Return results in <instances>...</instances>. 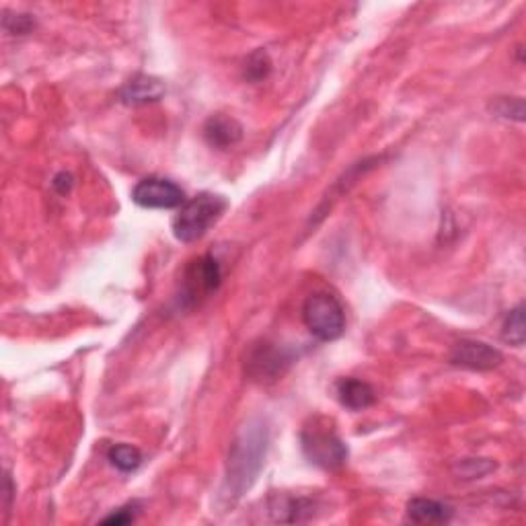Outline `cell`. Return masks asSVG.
<instances>
[{"label": "cell", "mask_w": 526, "mask_h": 526, "mask_svg": "<svg viewBox=\"0 0 526 526\" xmlns=\"http://www.w3.org/2000/svg\"><path fill=\"white\" fill-rule=\"evenodd\" d=\"M268 451V428L262 422H249L231 446L226 463L225 492L231 500L241 498L255 483Z\"/></svg>", "instance_id": "1"}, {"label": "cell", "mask_w": 526, "mask_h": 526, "mask_svg": "<svg viewBox=\"0 0 526 526\" xmlns=\"http://www.w3.org/2000/svg\"><path fill=\"white\" fill-rule=\"evenodd\" d=\"M228 208L225 196L202 192L181 206L173 218V234L181 243L200 241Z\"/></svg>", "instance_id": "2"}, {"label": "cell", "mask_w": 526, "mask_h": 526, "mask_svg": "<svg viewBox=\"0 0 526 526\" xmlns=\"http://www.w3.org/2000/svg\"><path fill=\"white\" fill-rule=\"evenodd\" d=\"M302 321L321 341L340 340L346 331V312L333 294L315 292L304 301Z\"/></svg>", "instance_id": "3"}, {"label": "cell", "mask_w": 526, "mask_h": 526, "mask_svg": "<svg viewBox=\"0 0 526 526\" xmlns=\"http://www.w3.org/2000/svg\"><path fill=\"white\" fill-rule=\"evenodd\" d=\"M220 282H223V272H220V265L215 257L202 255L194 259L186 268L181 280V304L196 307L200 301L208 299L212 292L218 291Z\"/></svg>", "instance_id": "4"}, {"label": "cell", "mask_w": 526, "mask_h": 526, "mask_svg": "<svg viewBox=\"0 0 526 526\" xmlns=\"http://www.w3.org/2000/svg\"><path fill=\"white\" fill-rule=\"evenodd\" d=\"M301 445L304 456L315 467L331 471L340 469L348 461V446L333 430L312 426V428L302 430Z\"/></svg>", "instance_id": "5"}, {"label": "cell", "mask_w": 526, "mask_h": 526, "mask_svg": "<svg viewBox=\"0 0 526 526\" xmlns=\"http://www.w3.org/2000/svg\"><path fill=\"white\" fill-rule=\"evenodd\" d=\"M132 200L140 208L150 210H173L186 204V194L171 179L163 177H144L132 189Z\"/></svg>", "instance_id": "6"}, {"label": "cell", "mask_w": 526, "mask_h": 526, "mask_svg": "<svg viewBox=\"0 0 526 526\" xmlns=\"http://www.w3.org/2000/svg\"><path fill=\"white\" fill-rule=\"evenodd\" d=\"M502 360H504V358H502L500 349L475 340L459 341V344H454L451 352V364L479 372L498 368Z\"/></svg>", "instance_id": "7"}, {"label": "cell", "mask_w": 526, "mask_h": 526, "mask_svg": "<svg viewBox=\"0 0 526 526\" xmlns=\"http://www.w3.org/2000/svg\"><path fill=\"white\" fill-rule=\"evenodd\" d=\"M288 364H291V358L282 349L273 348L272 344H262L251 349L247 358V375L253 380H276Z\"/></svg>", "instance_id": "8"}, {"label": "cell", "mask_w": 526, "mask_h": 526, "mask_svg": "<svg viewBox=\"0 0 526 526\" xmlns=\"http://www.w3.org/2000/svg\"><path fill=\"white\" fill-rule=\"evenodd\" d=\"M165 95V85L161 79L148 74H136L120 91V101L126 105H147L155 103Z\"/></svg>", "instance_id": "9"}, {"label": "cell", "mask_w": 526, "mask_h": 526, "mask_svg": "<svg viewBox=\"0 0 526 526\" xmlns=\"http://www.w3.org/2000/svg\"><path fill=\"white\" fill-rule=\"evenodd\" d=\"M204 139L212 148L226 150L243 139V126L231 116L216 113L204 124Z\"/></svg>", "instance_id": "10"}, {"label": "cell", "mask_w": 526, "mask_h": 526, "mask_svg": "<svg viewBox=\"0 0 526 526\" xmlns=\"http://www.w3.org/2000/svg\"><path fill=\"white\" fill-rule=\"evenodd\" d=\"M338 399L349 411H362L375 406L377 393L366 380L341 378L338 383Z\"/></svg>", "instance_id": "11"}, {"label": "cell", "mask_w": 526, "mask_h": 526, "mask_svg": "<svg viewBox=\"0 0 526 526\" xmlns=\"http://www.w3.org/2000/svg\"><path fill=\"white\" fill-rule=\"evenodd\" d=\"M454 510L445 502L430 498H414L407 502V518L417 524L451 522Z\"/></svg>", "instance_id": "12"}, {"label": "cell", "mask_w": 526, "mask_h": 526, "mask_svg": "<svg viewBox=\"0 0 526 526\" xmlns=\"http://www.w3.org/2000/svg\"><path fill=\"white\" fill-rule=\"evenodd\" d=\"M524 338H526V331H524V307L522 304H518L516 309H512L506 315V321L502 325V340L506 341L510 346H516V348H522L524 346Z\"/></svg>", "instance_id": "13"}, {"label": "cell", "mask_w": 526, "mask_h": 526, "mask_svg": "<svg viewBox=\"0 0 526 526\" xmlns=\"http://www.w3.org/2000/svg\"><path fill=\"white\" fill-rule=\"evenodd\" d=\"M110 463L121 473H132L142 464V453L132 445H116L108 453Z\"/></svg>", "instance_id": "14"}, {"label": "cell", "mask_w": 526, "mask_h": 526, "mask_svg": "<svg viewBox=\"0 0 526 526\" xmlns=\"http://www.w3.org/2000/svg\"><path fill=\"white\" fill-rule=\"evenodd\" d=\"M272 512H273V521H280V522H301L304 521V514H311V502L307 500H282L278 502L276 506H272Z\"/></svg>", "instance_id": "15"}, {"label": "cell", "mask_w": 526, "mask_h": 526, "mask_svg": "<svg viewBox=\"0 0 526 526\" xmlns=\"http://www.w3.org/2000/svg\"><path fill=\"white\" fill-rule=\"evenodd\" d=\"M495 469V463L490 459H461L454 464V475L463 482H473V479H482Z\"/></svg>", "instance_id": "16"}, {"label": "cell", "mask_w": 526, "mask_h": 526, "mask_svg": "<svg viewBox=\"0 0 526 526\" xmlns=\"http://www.w3.org/2000/svg\"><path fill=\"white\" fill-rule=\"evenodd\" d=\"M270 66H272V62H270L268 54H265V52H255V54L247 60L245 76L249 81H262V79H265V76H268Z\"/></svg>", "instance_id": "17"}, {"label": "cell", "mask_w": 526, "mask_h": 526, "mask_svg": "<svg viewBox=\"0 0 526 526\" xmlns=\"http://www.w3.org/2000/svg\"><path fill=\"white\" fill-rule=\"evenodd\" d=\"M3 23H5V29L11 35H25L29 29L33 27V21L32 17H27V14H14V17H9V14H6Z\"/></svg>", "instance_id": "18"}, {"label": "cell", "mask_w": 526, "mask_h": 526, "mask_svg": "<svg viewBox=\"0 0 526 526\" xmlns=\"http://www.w3.org/2000/svg\"><path fill=\"white\" fill-rule=\"evenodd\" d=\"M514 99H500V103H498V108H495V111H498V116L506 118V120L522 121L524 120V105H522V108H514L512 110Z\"/></svg>", "instance_id": "19"}, {"label": "cell", "mask_w": 526, "mask_h": 526, "mask_svg": "<svg viewBox=\"0 0 526 526\" xmlns=\"http://www.w3.org/2000/svg\"><path fill=\"white\" fill-rule=\"evenodd\" d=\"M134 506H126V508H120L118 512H113L111 516L108 518H103V524H116V526H121V524H129L136 518L134 512H129Z\"/></svg>", "instance_id": "20"}, {"label": "cell", "mask_w": 526, "mask_h": 526, "mask_svg": "<svg viewBox=\"0 0 526 526\" xmlns=\"http://www.w3.org/2000/svg\"><path fill=\"white\" fill-rule=\"evenodd\" d=\"M72 183L74 181H72L71 173H58L56 177H54V181H52V186H54V189L60 196H66L72 189Z\"/></svg>", "instance_id": "21"}]
</instances>
